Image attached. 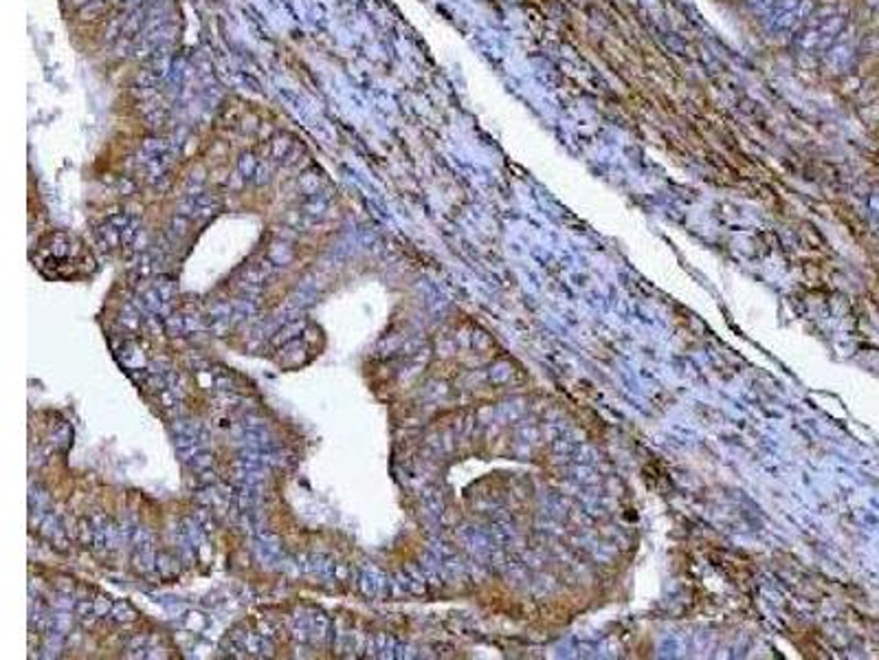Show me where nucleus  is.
Returning <instances> with one entry per match:
<instances>
[{"label":"nucleus","mask_w":879,"mask_h":660,"mask_svg":"<svg viewBox=\"0 0 879 660\" xmlns=\"http://www.w3.org/2000/svg\"><path fill=\"white\" fill-rule=\"evenodd\" d=\"M53 240V238H51ZM51 252L40 249L38 256V267L42 274H47L49 278H60V280H76V278H85L92 269V258L88 256L87 252L82 249V245L73 247V238H69L65 254H60L58 243L53 240Z\"/></svg>","instance_id":"f257e3e1"}]
</instances>
